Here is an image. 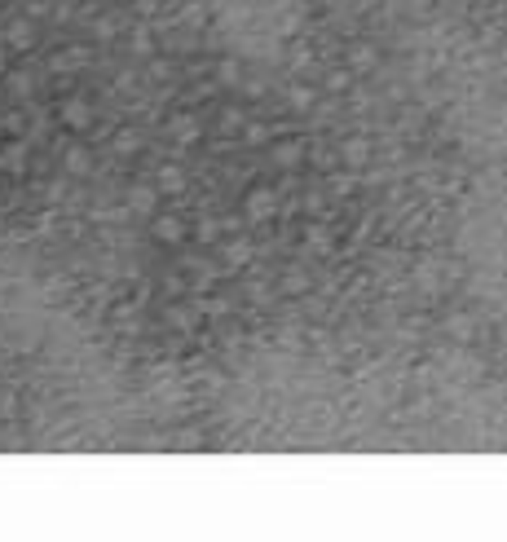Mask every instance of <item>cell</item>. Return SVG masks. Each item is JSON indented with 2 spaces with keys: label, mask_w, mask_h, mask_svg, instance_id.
Listing matches in <instances>:
<instances>
[{
  "label": "cell",
  "mask_w": 507,
  "mask_h": 542,
  "mask_svg": "<svg viewBox=\"0 0 507 542\" xmlns=\"http://www.w3.org/2000/svg\"><path fill=\"white\" fill-rule=\"evenodd\" d=\"M441 111L468 146L507 150V49L463 44L441 62Z\"/></svg>",
  "instance_id": "6da1fadb"
},
{
  "label": "cell",
  "mask_w": 507,
  "mask_h": 542,
  "mask_svg": "<svg viewBox=\"0 0 507 542\" xmlns=\"http://www.w3.org/2000/svg\"><path fill=\"white\" fill-rule=\"evenodd\" d=\"M212 35L238 66L274 71L283 66V53L296 35V18L287 0H216Z\"/></svg>",
  "instance_id": "7a4b0ae2"
},
{
  "label": "cell",
  "mask_w": 507,
  "mask_h": 542,
  "mask_svg": "<svg viewBox=\"0 0 507 542\" xmlns=\"http://www.w3.org/2000/svg\"><path fill=\"white\" fill-rule=\"evenodd\" d=\"M463 260L490 300L507 305V186L481 195L463 216Z\"/></svg>",
  "instance_id": "3957f363"
}]
</instances>
